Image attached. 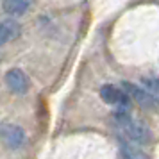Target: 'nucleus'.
<instances>
[{
  "label": "nucleus",
  "instance_id": "1",
  "mask_svg": "<svg viewBox=\"0 0 159 159\" xmlns=\"http://www.w3.org/2000/svg\"><path fill=\"white\" fill-rule=\"evenodd\" d=\"M115 123L129 139H132V141H136L139 145H145L150 139V130H148V127L141 120H136V118H132L130 115H127V111H122L120 109L115 115Z\"/></svg>",
  "mask_w": 159,
  "mask_h": 159
},
{
  "label": "nucleus",
  "instance_id": "2",
  "mask_svg": "<svg viewBox=\"0 0 159 159\" xmlns=\"http://www.w3.org/2000/svg\"><path fill=\"white\" fill-rule=\"evenodd\" d=\"M100 97L102 100L113 106V107H118L122 111H127L132 104V98L130 95L123 89V88H118V86H113V84H104L100 88Z\"/></svg>",
  "mask_w": 159,
  "mask_h": 159
},
{
  "label": "nucleus",
  "instance_id": "3",
  "mask_svg": "<svg viewBox=\"0 0 159 159\" xmlns=\"http://www.w3.org/2000/svg\"><path fill=\"white\" fill-rule=\"evenodd\" d=\"M0 141L7 148H20L25 143V132L16 123H0Z\"/></svg>",
  "mask_w": 159,
  "mask_h": 159
},
{
  "label": "nucleus",
  "instance_id": "4",
  "mask_svg": "<svg viewBox=\"0 0 159 159\" xmlns=\"http://www.w3.org/2000/svg\"><path fill=\"white\" fill-rule=\"evenodd\" d=\"M122 88L130 95L132 102H138L141 107H145V109H154L156 107V104H157L156 97H154L152 93H148L145 88L141 89L138 84H132V82H122Z\"/></svg>",
  "mask_w": 159,
  "mask_h": 159
},
{
  "label": "nucleus",
  "instance_id": "5",
  "mask_svg": "<svg viewBox=\"0 0 159 159\" xmlns=\"http://www.w3.org/2000/svg\"><path fill=\"white\" fill-rule=\"evenodd\" d=\"M6 84H7V88L13 93L23 95V93H27V89H29V77L20 68H11L6 73Z\"/></svg>",
  "mask_w": 159,
  "mask_h": 159
},
{
  "label": "nucleus",
  "instance_id": "6",
  "mask_svg": "<svg viewBox=\"0 0 159 159\" xmlns=\"http://www.w3.org/2000/svg\"><path fill=\"white\" fill-rule=\"evenodd\" d=\"M20 25L15 20H2L0 22V47L7 41H13L20 36Z\"/></svg>",
  "mask_w": 159,
  "mask_h": 159
},
{
  "label": "nucleus",
  "instance_id": "7",
  "mask_svg": "<svg viewBox=\"0 0 159 159\" xmlns=\"http://www.w3.org/2000/svg\"><path fill=\"white\" fill-rule=\"evenodd\" d=\"M2 9L11 16H22L29 9V0H2Z\"/></svg>",
  "mask_w": 159,
  "mask_h": 159
},
{
  "label": "nucleus",
  "instance_id": "8",
  "mask_svg": "<svg viewBox=\"0 0 159 159\" xmlns=\"http://www.w3.org/2000/svg\"><path fill=\"white\" fill-rule=\"evenodd\" d=\"M141 86H143L148 93L154 95L156 100L159 102V77H147V79L141 80Z\"/></svg>",
  "mask_w": 159,
  "mask_h": 159
}]
</instances>
